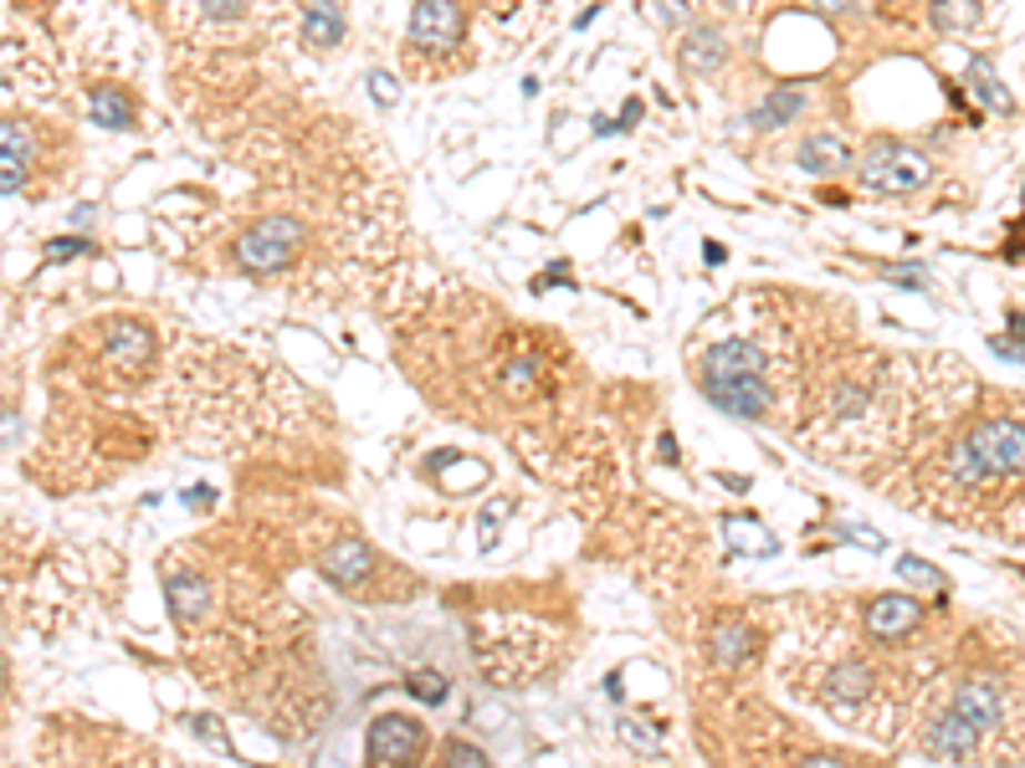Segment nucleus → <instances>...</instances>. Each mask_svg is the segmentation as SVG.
Segmentation results:
<instances>
[{
    "label": "nucleus",
    "mask_w": 1025,
    "mask_h": 768,
    "mask_svg": "<svg viewBox=\"0 0 1025 768\" xmlns=\"http://www.w3.org/2000/svg\"><path fill=\"white\" fill-rule=\"evenodd\" d=\"M205 605H211V595H205V584H200L195 574H185V579H170L174 620H200V615H205Z\"/></svg>",
    "instance_id": "20"
},
{
    "label": "nucleus",
    "mask_w": 1025,
    "mask_h": 768,
    "mask_svg": "<svg viewBox=\"0 0 1025 768\" xmlns=\"http://www.w3.org/2000/svg\"><path fill=\"white\" fill-rule=\"evenodd\" d=\"M897 574H903L907 584H923V589H933V595H948V579L933 569V564H923V558H903V564H897Z\"/></svg>",
    "instance_id": "25"
},
{
    "label": "nucleus",
    "mask_w": 1025,
    "mask_h": 768,
    "mask_svg": "<svg viewBox=\"0 0 1025 768\" xmlns=\"http://www.w3.org/2000/svg\"><path fill=\"white\" fill-rule=\"evenodd\" d=\"M713 374H764V348L748 338H723L703 354V380Z\"/></svg>",
    "instance_id": "10"
},
{
    "label": "nucleus",
    "mask_w": 1025,
    "mask_h": 768,
    "mask_svg": "<svg viewBox=\"0 0 1025 768\" xmlns=\"http://www.w3.org/2000/svg\"><path fill=\"white\" fill-rule=\"evenodd\" d=\"M728 6H744V0H728Z\"/></svg>",
    "instance_id": "46"
},
{
    "label": "nucleus",
    "mask_w": 1025,
    "mask_h": 768,
    "mask_svg": "<svg viewBox=\"0 0 1025 768\" xmlns=\"http://www.w3.org/2000/svg\"><path fill=\"white\" fill-rule=\"evenodd\" d=\"M723 528H728L733 548H744V554H780V544H774L760 523H748V517H728Z\"/></svg>",
    "instance_id": "23"
},
{
    "label": "nucleus",
    "mask_w": 1025,
    "mask_h": 768,
    "mask_svg": "<svg viewBox=\"0 0 1025 768\" xmlns=\"http://www.w3.org/2000/svg\"><path fill=\"white\" fill-rule=\"evenodd\" d=\"M805 103H811V98H805V88H774V93L764 98L754 113H748V123H754V129H780V123L800 119V113H805Z\"/></svg>",
    "instance_id": "16"
},
{
    "label": "nucleus",
    "mask_w": 1025,
    "mask_h": 768,
    "mask_svg": "<svg viewBox=\"0 0 1025 768\" xmlns=\"http://www.w3.org/2000/svg\"><path fill=\"white\" fill-rule=\"evenodd\" d=\"M954 713L964 717V722H974L979 732H989L1005 717V691H999L995 676H969L959 691H954Z\"/></svg>",
    "instance_id": "7"
},
{
    "label": "nucleus",
    "mask_w": 1025,
    "mask_h": 768,
    "mask_svg": "<svg viewBox=\"0 0 1025 768\" xmlns=\"http://www.w3.org/2000/svg\"><path fill=\"white\" fill-rule=\"evenodd\" d=\"M200 16H211V21H237V16H247V0H200Z\"/></svg>",
    "instance_id": "31"
},
{
    "label": "nucleus",
    "mask_w": 1025,
    "mask_h": 768,
    "mask_svg": "<svg viewBox=\"0 0 1025 768\" xmlns=\"http://www.w3.org/2000/svg\"><path fill=\"white\" fill-rule=\"evenodd\" d=\"M707 405H718L733 421H760L770 411V390H764V374H713L703 380Z\"/></svg>",
    "instance_id": "6"
},
{
    "label": "nucleus",
    "mask_w": 1025,
    "mask_h": 768,
    "mask_svg": "<svg viewBox=\"0 0 1025 768\" xmlns=\"http://www.w3.org/2000/svg\"><path fill=\"white\" fill-rule=\"evenodd\" d=\"M405 687L415 691V697H421V703H446V676H436V671H411L405 676Z\"/></svg>",
    "instance_id": "27"
},
{
    "label": "nucleus",
    "mask_w": 1025,
    "mask_h": 768,
    "mask_svg": "<svg viewBox=\"0 0 1025 768\" xmlns=\"http://www.w3.org/2000/svg\"><path fill=\"white\" fill-rule=\"evenodd\" d=\"M964 456L974 466V482L985 477H1025V425L1021 421H985L964 436Z\"/></svg>",
    "instance_id": "2"
},
{
    "label": "nucleus",
    "mask_w": 1025,
    "mask_h": 768,
    "mask_svg": "<svg viewBox=\"0 0 1025 768\" xmlns=\"http://www.w3.org/2000/svg\"><path fill=\"white\" fill-rule=\"evenodd\" d=\"M995 354L1015 358V364H1025V344H1011V338H995Z\"/></svg>",
    "instance_id": "38"
},
{
    "label": "nucleus",
    "mask_w": 1025,
    "mask_h": 768,
    "mask_svg": "<svg viewBox=\"0 0 1025 768\" xmlns=\"http://www.w3.org/2000/svg\"><path fill=\"white\" fill-rule=\"evenodd\" d=\"M503 513H508V503H488V513H482V523H478L482 548H493V544H498V523H503Z\"/></svg>",
    "instance_id": "32"
},
{
    "label": "nucleus",
    "mask_w": 1025,
    "mask_h": 768,
    "mask_svg": "<svg viewBox=\"0 0 1025 768\" xmlns=\"http://www.w3.org/2000/svg\"><path fill=\"white\" fill-rule=\"evenodd\" d=\"M979 738H985V732L974 728V722H964L954 707L938 713L928 728H923V748H928L933 758H969L974 748H979Z\"/></svg>",
    "instance_id": "9"
},
{
    "label": "nucleus",
    "mask_w": 1025,
    "mask_h": 768,
    "mask_svg": "<svg viewBox=\"0 0 1025 768\" xmlns=\"http://www.w3.org/2000/svg\"><path fill=\"white\" fill-rule=\"evenodd\" d=\"M370 93H374V103H395V78L390 72H370Z\"/></svg>",
    "instance_id": "36"
},
{
    "label": "nucleus",
    "mask_w": 1025,
    "mask_h": 768,
    "mask_svg": "<svg viewBox=\"0 0 1025 768\" xmlns=\"http://www.w3.org/2000/svg\"><path fill=\"white\" fill-rule=\"evenodd\" d=\"M866 697H872V671H866L862 661H846L826 676V703L831 707H856V703H866Z\"/></svg>",
    "instance_id": "15"
},
{
    "label": "nucleus",
    "mask_w": 1025,
    "mask_h": 768,
    "mask_svg": "<svg viewBox=\"0 0 1025 768\" xmlns=\"http://www.w3.org/2000/svg\"><path fill=\"white\" fill-rule=\"evenodd\" d=\"M918 625H923V605L907 595H882L866 605V630L877 640H903V636H913Z\"/></svg>",
    "instance_id": "8"
},
{
    "label": "nucleus",
    "mask_w": 1025,
    "mask_h": 768,
    "mask_svg": "<svg viewBox=\"0 0 1025 768\" xmlns=\"http://www.w3.org/2000/svg\"><path fill=\"white\" fill-rule=\"evenodd\" d=\"M466 31V16L456 0H415L411 11V47L415 52H456Z\"/></svg>",
    "instance_id": "5"
},
{
    "label": "nucleus",
    "mask_w": 1025,
    "mask_h": 768,
    "mask_svg": "<svg viewBox=\"0 0 1025 768\" xmlns=\"http://www.w3.org/2000/svg\"><path fill=\"white\" fill-rule=\"evenodd\" d=\"M795 164L805 174H821V180H826V174H841L846 164H852V144H846V139H836V133H815V139H805V144H800Z\"/></svg>",
    "instance_id": "11"
},
{
    "label": "nucleus",
    "mask_w": 1025,
    "mask_h": 768,
    "mask_svg": "<svg viewBox=\"0 0 1025 768\" xmlns=\"http://www.w3.org/2000/svg\"><path fill=\"white\" fill-rule=\"evenodd\" d=\"M595 133L605 139V133H621V119H595Z\"/></svg>",
    "instance_id": "44"
},
{
    "label": "nucleus",
    "mask_w": 1025,
    "mask_h": 768,
    "mask_svg": "<svg viewBox=\"0 0 1025 768\" xmlns=\"http://www.w3.org/2000/svg\"><path fill=\"white\" fill-rule=\"evenodd\" d=\"M31 154H37V139H31L27 123H21V119H0V160L27 164Z\"/></svg>",
    "instance_id": "22"
},
{
    "label": "nucleus",
    "mask_w": 1025,
    "mask_h": 768,
    "mask_svg": "<svg viewBox=\"0 0 1025 768\" xmlns=\"http://www.w3.org/2000/svg\"><path fill=\"white\" fill-rule=\"evenodd\" d=\"M754 646H760V636H754L748 625H718V636H713V656H718V666H738Z\"/></svg>",
    "instance_id": "21"
},
{
    "label": "nucleus",
    "mask_w": 1025,
    "mask_h": 768,
    "mask_svg": "<svg viewBox=\"0 0 1025 768\" xmlns=\"http://www.w3.org/2000/svg\"><path fill=\"white\" fill-rule=\"evenodd\" d=\"M662 11H666V21H687V16H693V0H662Z\"/></svg>",
    "instance_id": "37"
},
{
    "label": "nucleus",
    "mask_w": 1025,
    "mask_h": 768,
    "mask_svg": "<svg viewBox=\"0 0 1025 768\" xmlns=\"http://www.w3.org/2000/svg\"><path fill=\"white\" fill-rule=\"evenodd\" d=\"M928 160L907 144H872L862 160V185L877 195H907V190L928 185Z\"/></svg>",
    "instance_id": "3"
},
{
    "label": "nucleus",
    "mask_w": 1025,
    "mask_h": 768,
    "mask_svg": "<svg viewBox=\"0 0 1025 768\" xmlns=\"http://www.w3.org/2000/svg\"><path fill=\"white\" fill-rule=\"evenodd\" d=\"M974 21V0H938L933 6V27L938 31H959Z\"/></svg>",
    "instance_id": "24"
},
{
    "label": "nucleus",
    "mask_w": 1025,
    "mask_h": 768,
    "mask_svg": "<svg viewBox=\"0 0 1025 768\" xmlns=\"http://www.w3.org/2000/svg\"><path fill=\"white\" fill-rule=\"evenodd\" d=\"M319 569H323V579H329V584H339V589H354V584L374 569V554L364 544H339V548H329V554L319 558Z\"/></svg>",
    "instance_id": "13"
},
{
    "label": "nucleus",
    "mask_w": 1025,
    "mask_h": 768,
    "mask_svg": "<svg viewBox=\"0 0 1025 768\" xmlns=\"http://www.w3.org/2000/svg\"><path fill=\"white\" fill-rule=\"evenodd\" d=\"M344 16H339V6H308L303 16V41L308 47H339L344 41Z\"/></svg>",
    "instance_id": "19"
},
{
    "label": "nucleus",
    "mask_w": 1025,
    "mask_h": 768,
    "mask_svg": "<svg viewBox=\"0 0 1025 768\" xmlns=\"http://www.w3.org/2000/svg\"><path fill=\"white\" fill-rule=\"evenodd\" d=\"M503 380H508V390H519V395H523V390L533 384V358L519 354V358H513V364L503 370Z\"/></svg>",
    "instance_id": "33"
},
{
    "label": "nucleus",
    "mask_w": 1025,
    "mask_h": 768,
    "mask_svg": "<svg viewBox=\"0 0 1025 768\" xmlns=\"http://www.w3.org/2000/svg\"><path fill=\"white\" fill-rule=\"evenodd\" d=\"M88 113H93V123H103V129H113V133L133 129V103H129V93H119V88H93V93H88Z\"/></svg>",
    "instance_id": "17"
},
{
    "label": "nucleus",
    "mask_w": 1025,
    "mask_h": 768,
    "mask_svg": "<svg viewBox=\"0 0 1025 768\" xmlns=\"http://www.w3.org/2000/svg\"><path fill=\"white\" fill-rule=\"evenodd\" d=\"M1011 329H1015V333H1021V338H1025V319H1021V313H1011Z\"/></svg>",
    "instance_id": "45"
},
{
    "label": "nucleus",
    "mask_w": 1025,
    "mask_h": 768,
    "mask_svg": "<svg viewBox=\"0 0 1025 768\" xmlns=\"http://www.w3.org/2000/svg\"><path fill=\"white\" fill-rule=\"evenodd\" d=\"M969 88H974V98L985 108H995V113H1011V88L995 78V62L989 57H969Z\"/></svg>",
    "instance_id": "18"
},
{
    "label": "nucleus",
    "mask_w": 1025,
    "mask_h": 768,
    "mask_svg": "<svg viewBox=\"0 0 1025 768\" xmlns=\"http://www.w3.org/2000/svg\"><path fill=\"white\" fill-rule=\"evenodd\" d=\"M1021 195H1025V190H1021Z\"/></svg>",
    "instance_id": "47"
},
{
    "label": "nucleus",
    "mask_w": 1025,
    "mask_h": 768,
    "mask_svg": "<svg viewBox=\"0 0 1025 768\" xmlns=\"http://www.w3.org/2000/svg\"><path fill=\"white\" fill-rule=\"evenodd\" d=\"M636 119H641V103H636V98H631V103L621 108V129H631V123H636Z\"/></svg>",
    "instance_id": "41"
},
{
    "label": "nucleus",
    "mask_w": 1025,
    "mask_h": 768,
    "mask_svg": "<svg viewBox=\"0 0 1025 768\" xmlns=\"http://www.w3.org/2000/svg\"><path fill=\"white\" fill-rule=\"evenodd\" d=\"M190 728H195V738H205V742H211V748H221V754H231V738H227V728H221V722H215L211 713H200L195 722H190Z\"/></svg>",
    "instance_id": "29"
},
{
    "label": "nucleus",
    "mask_w": 1025,
    "mask_h": 768,
    "mask_svg": "<svg viewBox=\"0 0 1025 768\" xmlns=\"http://www.w3.org/2000/svg\"><path fill=\"white\" fill-rule=\"evenodd\" d=\"M723 57H728V37L718 27H697L682 37V67L687 72H718Z\"/></svg>",
    "instance_id": "14"
},
{
    "label": "nucleus",
    "mask_w": 1025,
    "mask_h": 768,
    "mask_svg": "<svg viewBox=\"0 0 1025 768\" xmlns=\"http://www.w3.org/2000/svg\"><path fill=\"white\" fill-rule=\"evenodd\" d=\"M370 754H374V764H390V768L421 764V754H426V728L405 713H380L370 722Z\"/></svg>",
    "instance_id": "4"
},
{
    "label": "nucleus",
    "mask_w": 1025,
    "mask_h": 768,
    "mask_svg": "<svg viewBox=\"0 0 1025 768\" xmlns=\"http://www.w3.org/2000/svg\"><path fill=\"white\" fill-rule=\"evenodd\" d=\"M800 768H846V764H841V758H831V754H811Z\"/></svg>",
    "instance_id": "40"
},
{
    "label": "nucleus",
    "mask_w": 1025,
    "mask_h": 768,
    "mask_svg": "<svg viewBox=\"0 0 1025 768\" xmlns=\"http://www.w3.org/2000/svg\"><path fill=\"white\" fill-rule=\"evenodd\" d=\"M27 185V164L16 160H0V195H16V190Z\"/></svg>",
    "instance_id": "34"
},
{
    "label": "nucleus",
    "mask_w": 1025,
    "mask_h": 768,
    "mask_svg": "<svg viewBox=\"0 0 1025 768\" xmlns=\"http://www.w3.org/2000/svg\"><path fill=\"white\" fill-rule=\"evenodd\" d=\"M103 344H108V358H113V364L139 370L149 358V329L133 319H113V323H103Z\"/></svg>",
    "instance_id": "12"
},
{
    "label": "nucleus",
    "mask_w": 1025,
    "mask_h": 768,
    "mask_svg": "<svg viewBox=\"0 0 1025 768\" xmlns=\"http://www.w3.org/2000/svg\"><path fill=\"white\" fill-rule=\"evenodd\" d=\"M185 503H190V507H211V503H215V492H211V487H190V492H185Z\"/></svg>",
    "instance_id": "39"
},
{
    "label": "nucleus",
    "mask_w": 1025,
    "mask_h": 768,
    "mask_svg": "<svg viewBox=\"0 0 1025 768\" xmlns=\"http://www.w3.org/2000/svg\"><path fill=\"white\" fill-rule=\"evenodd\" d=\"M47 256H52V262H67V256H93V241H82V236H57V241H47Z\"/></svg>",
    "instance_id": "30"
},
{
    "label": "nucleus",
    "mask_w": 1025,
    "mask_h": 768,
    "mask_svg": "<svg viewBox=\"0 0 1025 768\" xmlns=\"http://www.w3.org/2000/svg\"><path fill=\"white\" fill-rule=\"evenodd\" d=\"M826 16H841V11H852V0H815Z\"/></svg>",
    "instance_id": "42"
},
{
    "label": "nucleus",
    "mask_w": 1025,
    "mask_h": 768,
    "mask_svg": "<svg viewBox=\"0 0 1025 768\" xmlns=\"http://www.w3.org/2000/svg\"><path fill=\"white\" fill-rule=\"evenodd\" d=\"M303 241H308L303 221H293V215H267V221L241 231L231 256H237L241 272H282V266L298 256Z\"/></svg>",
    "instance_id": "1"
},
{
    "label": "nucleus",
    "mask_w": 1025,
    "mask_h": 768,
    "mask_svg": "<svg viewBox=\"0 0 1025 768\" xmlns=\"http://www.w3.org/2000/svg\"><path fill=\"white\" fill-rule=\"evenodd\" d=\"M93 205H78V211H72V225H93Z\"/></svg>",
    "instance_id": "43"
},
{
    "label": "nucleus",
    "mask_w": 1025,
    "mask_h": 768,
    "mask_svg": "<svg viewBox=\"0 0 1025 768\" xmlns=\"http://www.w3.org/2000/svg\"><path fill=\"white\" fill-rule=\"evenodd\" d=\"M441 768H488V754H482L478 742L452 738L446 742V754H441Z\"/></svg>",
    "instance_id": "26"
},
{
    "label": "nucleus",
    "mask_w": 1025,
    "mask_h": 768,
    "mask_svg": "<svg viewBox=\"0 0 1025 768\" xmlns=\"http://www.w3.org/2000/svg\"><path fill=\"white\" fill-rule=\"evenodd\" d=\"M887 282H903V287H928V266L923 262H887L882 266Z\"/></svg>",
    "instance_id": "28"
},
{
    "label": "nucleus",
    "mask_w": 1025,
    "mask_h": 768,
    "mask_svg": "<svg viewBox=\"0 0 1025 768\" xmlns=\"http://www.w3.org/2000/svg\"><path fill=\"white\" fill-rule=\"evenodd\" d=\"M621 738L636 742V748H646V754H656V738H652L646 728H641V722H631V717H621Z\"/></svg>",
    "instance_id": "35"
}]
</instances>
